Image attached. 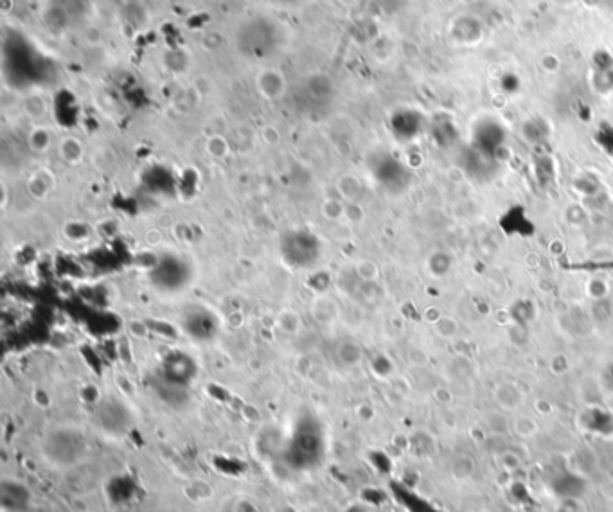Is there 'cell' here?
Masks as SVG:
<instances>
[{
	"label": "cell",
	"mask_w": 613,
	"mask_h": 512,
	"mask_svg": "<svg viewBox=\"0 0 613 512\" xmlns=\"http://www.w3.org/2000/svg\"><path fill=\"white\" fill-rule=\"evenodd\" d=\"M345 210H347V207L339 200H328L322 205V214L330 221H339L342 218H345Z\"/></svg>",
	"instance_id": "3"
},
{
	"label": "cell",
	"mask_w": 613,
	"mask_h": 512,
	"mask_svg": "<svg viewBox=\"0 0 613 512\" xmlns=\"http://www.w3.org/2000/svg\"><path fill=\"white\" fill-rule=\"evenodd\" d=\"M502 227L507 234H522V236L533 234L535 230L524 209H511L509 212H506V216L502 218Z\"/></svg>",
	"instance_id": "1"
},
{
	"label": "cell",
	"mask_w": 613,
	"mask_h": 512,
	"mask_svg": "<svg viewBox=\"0 0 613 512\" xmlns=\"http://www.w3.org/2000/svg\"><path fill=\"white\" fill-rule=\"evenodd\" d=\"M588 417H590V421L587 423V426L592 430V432H599V434H607L608 430L603 426V425H607V426H610V428H613V417L610 415V414H607V412H601V410H594V412H590V414H587Z\"/></svg>",
	"instance_id": "2"
},
{
	"label": "cell",
	"mask_w": 613,
	"mask_h": 512,
	"mask_svg": "<svg viewBox=\"0 0 613 512\" xmlns=\"http://www.w3.org/2000/svg\"><path fill=\"white\" fill-rule=\"evenodd\" d=\"M356 273H358V277L363 279V281H373V279L378 277V266H376L373 261L363 259V261H360V262L356 264Z\"/></svg>",
	"instance_id": "4"
}]
</instances>
